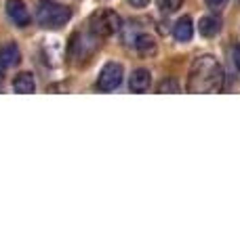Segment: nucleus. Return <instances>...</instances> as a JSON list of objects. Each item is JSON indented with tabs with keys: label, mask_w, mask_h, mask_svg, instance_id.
<instances>
[{
	"label": "nucleus",
	"mask_w": 240,
	"mask_h": 252,
	"mask_svg": "<svg viewBox=\"0 0 240 252\" xmlns=\"http://www.w3.org/2000/svg\"><path fill=\"white\" fill-rule=\"evenodd\" d=\"M223 91V69L213 55H202L190 67L188 93H221Z\"/></svg>",
	"instance_id": "obj_1"
},
{
	"label": "nucleus",
	"mask_w": 240,
	"mask_h": 252,
	"mask_svg": "<svg viewBox=\"0 0 240 252\" xmlns=\"http://www.w3.org/2000/svg\"><path fill=\"white\" fill-rule=\"evenodd\" d=\"M38 23L42 28H51V30H59L63 28L72 17V11L68 9L66 4H59V2H53V0H42L38 4Z\"/></svg>",
	"instance_id": "obj_2"
},
{
	"label": "nucleus",
	"mask_w": 240,
	"mask_h": 252,
	"mask_svg": "<svg viewBox=\"0 0 240 252\" xmlns=\"http://www.w3.org/2000/svg\"><path fill=\"white\" fill-rule=\"evenodd\" d=\"M91 32L95 36L99 38H106V36H112L116 34V32L122 28V19H120V15L112 9H99L97 13L91 15Z\"/></svg>",
	"instance_id": "obj_3"
},
{
	"label": "nucleus",
	"mask_w": 240,
	"mask_h": 252,
	"mask_svg": "<svg viewBox=\"0 0 240 252\" xmlns=\"http://www.w3.org/2000/svg\"><path fill=\"white\" fill-rule=\"evenodd\" d=\"M122 76H124V72H122V65H120V63L112 61V63H108V65H103L101 74L97 78V91L110 93V91L118 89L120 82H122Z\"/></svg>",
	"instance_id": "obj_4"
},
{
	"label": "nucleus",
	"mask_w": 240,
	"mask_h": 252,
	"mask_svg": "<svg viewBox=\"0 0 240 252\" xmlns=\"http://www.w3.org/2000/svg\"><path fill=\"white\" fill-rule=\"evenodd\" d=\"M6 15L11 17V21L15 23L17 28H26L30 23V13L23 4V0H6Z\"/></svg>",
	"instance_id": "obj_5"
},
{
	"label": "nucleus",
	"mask_w": 240,
	"mask_h": 252,
	"mask_svg": "<svg viewBox=\"0 0 240 252\" xmlns=\"http://www.w3.org/2000/svg\"><path fill=\"white\" fill-rule=\"evenodd\" d=\"M93 49H95V42H93L91 36H86V34L72 36V55H74V57H78V59L89 57L93 53Z\"/></svg>",
	"instance_id": "obj_6"
},
{
	"label": "nucleus",
	"mask_w": 240,
	"mask_h": 252,
	"mask_svg": "<svg viewBox=\"0 0 240 252\" xmlns=\"http://www.w3.org/2000/svg\"><path fill=\"white\" fill-rule=\"evenodd\" d=\"M19 61H21V51H19V46L15 44V42L2 44V49H0V65H4V67H15V65H19Z\"/></svg>",
	"instance_id": "obj_7"
},
{
	"label": "nucleus",
	"mask_w": 240,
	"mask_h": 252,
	"mask_svg": "<svg viewBox=\"0 0 240 252\" xmlns=\"http://www.w3.org/2000/svg\"><path fill=\"white\" fill-rule=\"evenodd\" d=\"M150 84H152V74L148 72V69H135V72L131 74V80H129V89L133 93H146L150 89Z\"/></svg>",
	"instance_id": "obj_8"
},
{
	"label": "nucleus",
	"mask_w": 240,
	"mask_h": 252,
	"mask_svg": "<svg viewBox=\"0 0 240 252\" xmlns=\"http://www.w3.org/2000/svg\"><path fill=\"white\" fill-rule=\"evenodd\" d=\"M173 36L177 42H190L192 36H194V23H192L190 17H181L175 21L173 26Z\"/></svg>",
	"instance_id": "obj_9"
},
{
	"label": "nucleus",
	"mask_w": 240,
	"mask_h": 252,
	"mask_svg": "<svg viewBox=\"0 0 240 252\" xmlns=\"http://www.w3.org/2000/svg\"><path fill=\"white\" fill-rule=\"evenodd\" d=\"M221 30V19L215 17V15H206V17H202L198 21V32L202 34L204 38H213L217 36Z\"/></svg>",
	"instance_id": "obj_10"
},
{
	"label": "nucleus",
	"mask_w": 240,
	"mask_h": 252,
	"mask_svg": "<svg viewBox=\"0 0 240 252\" xmlns=\"http://www.w3.org/2000/svg\"><path fill=\"white\" fill-rule=\"evenodd\" d=\"M133 44H135V49H137V53L143 55V57H152V55H156V40L150 34H139L133 40Z\"/></svg>",
	"instance_id": "obj_11"
},
{
	"label": "nucleus",
	"mask_w": 240,
	"mask_h": 252,
	"mask_svg": "<svg viewBox=\"0 0 240 252\" xmlns=\"http://www.w3.org/2000/svg\"><path fill=\"white\" fill-rule=\"evenodd\" d=\"M34 89H36V82H34V76H32L30 72H23L19 76H15V80H13V91L15 93L30 94V93H34Z\"/></svg>",
	"instance_id": "obj_12"
},
{
	"label": "nucleus",
	"mask_w": 240,
	"mask_h": 252,
	"mask_svg": "<svg viewBox=\"0 0 240 252\" xmlns=\"http://www.w3.org/2000/svg\"><path fill=\"white\" fill-rule=\"evenodd\" d=\"M156 4H158V9L160 13H175V11H179L181 9V4H183V0H156Z\"/></svg>",
	"instance_id": "obj_13"
},
{
	"label": "nucleus",
	"mask_w": 240,
	"mask_h": 252,
	"mask_svg": "<svg viewBox=\"0 0 240 252\" xmlns=\"http://www.w3.org/2000/svg\"><path fill=\"white\" fill-rule=\"evenodd\" d=\"M158 93H179L177 80H162L158 84Z\"/></svg>",
	"instance_id": "obj_14"
},
{
	"label": "nucleus",
	"mask_w": 240,
	"mask_h": 252,
	"mask_svg": "<svg viewBox=\"0 0 240 252\" xmlns=\"http://www.w3.org/2000/svg\"><path fill=\"white\" fill-rule=\"evenodd\" d=\"M204 2H206V6H209V9L219 11V9H223V6H226L228 0H204Z\"/></svg>",
	"instance_id": "obj_15"
},
{
	"label": "nucleus",
	"mask_w": 240,
	"mask_h": 252,
	"mask_svg": "<svg viewBox=\"0 0 240 252\" xmlns=\"http://www.w3.org/2000/svg\"><path fill=\"white\" fill-rule=\"evenodd\" d=\"M129 2L135 6V9H143V6H148L150 0H129Z\"/></svg>",
	"instance_id": "obj_16"
},
{
	"label": "nucleus",
	"mask_w": 240,
	"mask_h": 252,
	"mask_svg": "<svg viewBox=\"0 0 240 252\" xmlns=\"http://www.w3.org/2000/svg\"><path fill=\"white\" fill-rule=\"evenodd\" d=\"M234 63H236V67H238V72H240V44L234 49Z\"/></svg>",
	"instance_id": "obj_17"
},
{
	"label": "nucleus",
	"mask_w": 240,
	"mask_h": 252,
	"mask_svg": "<svg viewBox=\"0 0 240 252\" xmlns=\"http://www.w3.org/2000/svg\"><path fill=\"white\" fill-rule=\"evenodd\" d=\"M0 82H2V69H0Z\"/></svg>",
	"instance_id": "obj_18"
}]
</instances>
